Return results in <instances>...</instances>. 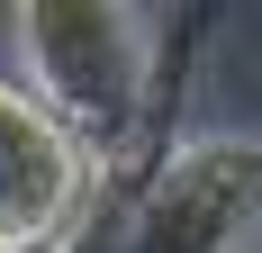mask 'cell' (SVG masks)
Returning a JSON list of instances; mask_svg holds the SVG:
<instances>
[{"mask_svg":"<svg viewBox=\"0 0 262 253\" xmlns=\"http://www.w3.org/2000/svg\"><path fill=\"white\" fill-rule=\"evenodd\" d=\"M100 190V163L36 109L27 81H0V253H54Z\"/></svg>","mask_w":262,"mask_h":253,"instance_id":"obj_3","label":"cell"},{"mask_svg":"<svg viewBox=\"0 0 262 253\" xmlns=\"http://www.w3.org/2000/svg\"><path fill=\"white\" fill-rule=\"evenodd\" d=\"M18 64L27 91L91 163H127L154 126L163 100V54H154V9L127 0H27L18 18Z\"/></svg>","mask_w":262,"mask_h":253,"instance_id":"obj_1","label":"cell"},{"mask_svg":"<svg viewBox=\"0 0 262 253\" xmlns=\"http://www.w3.org/2000/svg\"><path fill=\"white\" fill-rule=\"evenodd\" d=\"M262 244V136H181L136 208L127 253H253Z\"/></svg>","mask_w":262,"mask_h":253,"instance_id":"obj_2","label":"cell"},{"mask_svg":"<svg viewBox=\"0 0 262 253\" xmlns=\"http://www.w3.org/2000/svg\"><path fill=\"white\" fill-rule=\"evenodd\" d=\"M199 9H190V36H199ZM190 36H181V54L163 64V100H154V126H145V145L127 154V163H108L100 172V190H91V208H81V226L63 235L54 253H127V235H136V208H145V190H154V172H163V154H172V109H181V81H190Z\"/></svg>","mask_w":262,"mask_h":253,"instance_id":"obj_4","label":"cell"}]
</instances>
